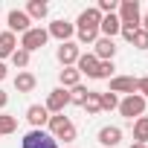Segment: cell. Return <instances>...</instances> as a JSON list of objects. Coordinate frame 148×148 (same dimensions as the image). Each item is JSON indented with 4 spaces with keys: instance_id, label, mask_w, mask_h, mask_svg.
<instances>
[{
    "instance_id": "cell-5",
    "label": "cell",
    "mask_w": 148,
    "mask_h": 148,
    "mask_svg": "<svg viewBox=\"0 0 148 148\" xmlns=\"http://www.w3.org/2000/svg\"><path fill=\"white\" fill-rule=\"evenodd\" d=\"M119 23L122 26H139L142 12H139V0H119Z\"/></svg>"
},
{
    "instance_id": "cell-6",
    "label": "cell",
    "mask_w": 148,
    "mask_h": 148,
    "mask_svg": "<svg viewBox=\"0 0 148 148\" xmlns=\"http://www.w3.org/2000/svg\"><path fill=\"white\" fill-rule=\"evenodd\" d=\"M70 105V90H64V87H55V90H49V96H47V113L52 116V113H64V108Z\"/></svg>"
},
{
    "instance_id": "cell-9",
    "label": "cell",
    "mask_w": 148,
    "mask_h": 148,
    "mask_svg": "<svg viewBox=\"0 0 148 148\" xmlns=\"http://www.w3.org/2000/svg\"><path fill=\"white\" fill-rule=\"evenodd\" d=\"M47 32H49V38H58L61 44H67V41H73V35H76V23H70V21L61 18V21H52Z\"/></svg>"
},
{
    "instance_id": "cell-3",
    "label": "cell",
    "mask_w": 148,
    "mask_h": 148,
    "mask_svg": "<svg viewBox=\"0 0 148 148\" xmlns=\"http://www.w3.org/2000/svg\"><path fill=\"white\" fill-rule=\"evenodd\" d=\"M47 41H49V32H47L44 26H32L29 32H23V35H21V44H18V47H21V49H26V52L32 55V52H38L41 47H47Z\"/></svg>"
},
{
    "instance_id": "cell-8",
    "label": "cell",
    "mask_w": 148,
    "mask_h": 148,
    "mask_svg": "<svg viewBox=\"0 0 148 148\" xmlns=\"http://www.w3.org/2000/svg\"><path fill=\"white\" fill-rule=\"evenodd\" d=\"M6 23H9V32L12 35H23V32H29L32 29V21H29V15L23 12V9H12L9 12V18H6Z\"/></svg>"
},
{
    "instance_id": "cell-13",
    "label": "cell",
    "mask_w": 148,
    "mask_h": 148,
    "mask_svg": "<svg viewBox=\"0 0 148 148\" xmlns=\"http://www.w3.org/2000/svg\"><path fill=\"white\" fill-rule=\"evenodd\" d=\"M26 122L32 125V128H47V122H49V113H47V108L44 105H29L26 108Z\"/></svg>"
},
{
    "instance_id": "cell-35",
    "label": "cell",
    "mask_w": 148,
    "mask_h": 148,
    "mask_svg": "<svg viewBox=\"0 0 148 148\" xmlns=\"http://www.w3.org/2000/svg\"><path fill=\"white\" fill-rule=\"evenodd\" d=\"M131 148H148V145H139V142H134V145H131Z\"/></svg>"
},
{
    "instance_id": "cell-34",
    "label": "cell",
    "mask_w": 148,
    "mask_h": 148,
    "mask_svg": "<svg viewBox=\"0 0 148 148\" xmlns=\"http://www.w3.org/2000/svg\"><path fill=\"white\" fill-rule=\"evenodd\" d=\"M6 76H9V70H6V64H3V61H0V82H3Z\"/></svg>"
},
{
    "instance_id": "cell-33",
    "label": "cell",
    "mask_w": 148,
    "mask_h": 148,
    "mask_svg": "<svg viewBox=\"0 0 148 148\" xmlns=\"http://www.w3.org/2000/svg\"><path fill=\"white\" fill-rule=\"evenodd\" d=\"M139 29H145V32H148V9H145V15H142V21H139Z\"/></svg>"
},
{
    "instance_id": "cell-17",
    "label": "cell",
    "mask_w": 148,
    "mask_h": 148,
    "mask_svg": "<svg viewBox=\"0 0 148 148\" xmlns=\"http://www.w3.org/2000/svg\"><path fill=\"white\" fill-rule=\"evenodd\" d=\"M15 49H18V35H12L9 29H6V32H0V61L12 58Z\"/></svg>"
},
{
    "instance_id": "cell-26",
    "label": "cell",
    "mask_w": 148,
    "mask_h": 148,
    "mask_svg": "<svg viewBox=\"0 0 148 148\" xmlns=\"http://www.w3.org/2000/svg\"><path fill=\"white\" fill-rule=\"evenodd\" d=\"M113 70H116L113 61H99V73H96V79H113Z\"/></svg>"
},
{
    "instance_id": "cell-11",
    "label": "cell",
    "mask_w": 148,
    "mask_h": 148,
    "mask_svg": "<svg viewBox=\"0 0 148 148\" xmlns=\"http://www.w3.org/2000/svg\"><path fill=\"white\" fill-rule=\"evenodd\" d=\"M76 70L82 73V76H87V79H96V73H99V58H96L93 52H82L79 61H76Z\"/></svg>"
},
{
    "instance_id": "cell-7",
    "label": "cell",
    "mask_w": 148,
    "mask_h": 148,
    "mask_svg": "<svg viewBox=\"0 0 148 148\" xmlns=\"http://www.w3.org/2000/svg\"><path fill=\"white\" fill-rule=\"evenodd\" d=\"M79 55H82V49H79V44H76V41H67V44H61V47L55 49V58H58V64H61V67H76Z\"/></svg>"
},
{
    "instance_id": "cell-24",
    "label": "cell",
    "mask_w": 148,
    "mask_h": 148,
    "mask_svg": "<svg viewBox=\"0 0 148 148\" xmlns=\"http://www.w3.org/2000/svg\"><path fill=\"white\" fill-rule=\"evenodd\" d=\"M99 105H102V110H116L119 108V96L116 93H99Z\"/></svg>"
},
{
    "instance_id": "cell-16",
    "label": "cell",
    "mask_w": 148,
    "mask_h": 148,
    "mask_svg": "<svg viewBox=\"0 0 148 148\" xmlns=\"http://www.w3.org/2000/svg\"><path fill=\"white\" fill-rule=\"evenodd\" d=\"M58 82H61V87H64V90H73L76 84H82V73H79L76 67H61Z\"/></svg>"
},
{
    "instance_id": "cell-4",
    "label": "cell",
    "mask_w": 148,
    "mask_h": 148,
    "mask_svg": "<svg viewBox=\"0 0 148 148\" xmlns=\"http://www.w3.org/2000/svg\"><path fill=\"white\" fill-rule=\"evenodd\" d=\"M145 99L139 96V93H131V96H125V99H119V113L125 116V119H139V116H145Z\"/></svg>"
},
{
    "instance_id": "cell-21",
    "label": "cell",
    "mask_w": 148,
    "mask_h": 148,
    "mask_svg": "<svg viewBox=\"0 0 148 148\" xmlns=\"http://www.w3.org/2000/svg\"><path fill=\"white\" fill-rule=\"evenodd\" d=\"M18 131V116L12 113H0V136H9Z\"/></svg>"
},
{
    "instance_id": "cell-31",
    "label": "cell",
    "mask_w": 148,
    "mask_h": 148,
    "mask_svg": "<svg viewBox=\"0 0 148 148\" xmlns=\"http://www.w3.org/2000/svg\"><path fill=\"white\" fill-rule=\"evenodd\" d=\"M136 29H139V26H122V29H119V35L131 44V41H134V35H136Z\"/></svg>"
},
{
    "instance_id": "cell-25",
    "label": "cell",
    "mask_w": 148,
    "mask_h": 148,
    "mask_svg": "<svg viewBox=\"0 0 148 148\" xmlns=\"http://www.w3.org/2000/svg\"><path fill=\"white\" fill-rule=\"evenodd\" d=\"M84 110H87V113H102V105H99V93H96V90H90V96H87V102H84Z\"/></svg>"
},
{
    "instance_id": "cell-28",
    "label": "cell",
    "mask_w": 148,
    "mask_h": 148,
    "mask_svg": "<svg viewBox=\"0 0 148 148\" xmlns=\"http://www.w3.org/2000/svg\"><path fill=\"white\" fill-rule=\"evenodd\" d=\"M136 49H148V32L145 29H136V35H134V41H131Z\"/></svg>"
},
{
    "instance_id": "cell-20",
    "label": "cell",
    "mask_w": 148,
    "mask_h": 148,
    "mask_svg": "<svg viewBox=\"0 0 148 148\" xmlns=\"http://www.w3.org/2000/svg\"><path fill=\"white\" fill-rule=\"evenodd\" d=\"M134 142H139V145H148V116H139V119H134Z\"/></svg>"
},
{
    "instance_id": "cell-18",
    "label": "cell",
    "mask_w": 148,
    "mask_h": 148,
    "mask_svg": "<svg viewBox=\"0 0 148 148\" xmlns=\"http://www.w3.org/2000/svg\"><path fill=\"white\" fill-rule=\"evenodd\" d=\"M26 15H29V21H44L47 15H49V6L44 3V0H29L26 3V9H23Z\"/></svg>"
},
{
    "instance_id": "cell-15",
    "label": "cell",
    "mask_w": 148,
    "mask_h": 148,
    "mask_svg": "<svg viewBox=\"0 0 148 148\" xmlns=\"http://www.w3.org/2000/svg\"><path fill=\"white\" fill-rule=\"evenodd\" d=\"M35 84H38V79H35V73H29V70H21L15 76V90L18 93H32Z\"/></svg>"
},
{
    "instance_id": "cell-19",
    "label": "cell",
    "mask_w": 148,
    "mask_h": 148,
    "mask_svg": "<svg viewBox=\"0 0 148 148\" xmlns=\"http://www.w3.org/2000/svg\"><path fill=\"white\" fill-rule=\"evenodd\" d=\"M70 125H73V122H70V119H67L64 113H52V116H49V122H47V128H49V134H52V136L64 134V131H67Z\"/></svg>"
},
{
    "instance_id": "cell-2",
    "label": "cell",
    "mask_w": 148,
    "mask_h": 148,
    "mask_svg": "<svg viewBox=\"0 0 148 148\" xmlns=\"http://www.w3.org/2000/svg\"><path fill=\"white\" fill-rule=\"evenodd\" d=\"M21 148H58V139L49 134V131H38V128H32V131H26L23 134V139H21Z\"/></svg>"
},
{
    "instance_id": "cell-14",
    "label": "cell",
    "mask_w": 148,
    "mask_h": 148,
    "mask_svg": "<svg viewBox=\"0 0 148 148\" xmlns=\"http://www.w3.org/2000/svg\"><path fill=\"white\" fill-rule=\"evenodd\" d=\"M93 55H96L99 61H113V55H116V44H113L110 38H102V35H99V41L93 44Z\"/></svg>"
},
{
    "instance_id": "cell-29",
    "label": "cell",
    "mask_w": 148,
    "mask_h": 148,
    "mask_svg": "<svg viewBox=\"0 0 148 148\" xmlns=\"http://www.w3.org/2000/svg\"><path fill=\"white\" fill-rule=\"evenodd\" d=\"M136 93L148 102V76H142V79H136Z\"/></svg>"
},
{
    "instance_id": "cell-30",
    "label": "cell",
    "mask_w": 148,
    "mask_h": 148,
    "mask_svg": "<svg viewBox=\"0 0 148 148\" xmlns=\"http://www.w3.org/2000/svg\"><path fill=\"white\" fill-rule=\"evenodd\" d=\"M76 134H79V131H76V125H70V128H67L64 134H58L55 139H64V142H73V139H76Z\"/></svg>"
},
{
    "instance_id": "cell-12",
    "label": "cell",
    "mask_w": 148,
    "mask_h": 148,
    "mask_svg": "<svg viewBox=\"0 0 148 148\" xmlns=\"http://www.w3.org/2000/svg\"><path fill=\"white\" fill-rule=\"evenodd\" d=\"M110 93H122V96H131V93H136V79L134 76H113L110 79Z\"/></svg>"
},
{
    "instance_id": "cell-1",
    "label": "cell",
    "mask_w": 148,
    "mask_h": 148,
    "mask_svg": "<svg viewBox=\"0 0 148 148\" xmlns=\"http://www.w3.org/2000/svg\"><path fill=\"white\" fill-rule=\"evenodd\" d=\"M99 23H102V12L93 6V9H84L76 21V38L79 44H96L99 41Z\"/></svg>"
},
{
    "instance_id": "cell-23",
    "label": "cell",
    "mask_w": 148,
    "mask_h": 148,
    "mask_svg": "<svg viewBox=\"0 0 148 148\" xmlns=\"http://www.w3.org/2000/svg\"><path fill=\"white\" fill-rule=\"evenodd\" d=\"M9 61H12V64L18 67V73H21V70H26V67H29V52L18 47V49L12 52V58H9Z\"/></svg>"
},
{
    "instance_id": "cell-27",
    "label": "cell",
    "mask_w": 148,
    "mask_h": 148,
    "mask_svg": "<svg viewBox=\"0 0 148 148\" xmlns=\"http://www.w3.org/2000/svg\"><path fill=\"white\" fill-rule=\"evenodd\" d=\"M102 15H116V9H119V0H99V6H96Z\"/></svg>"
},
{
    "instance_id": "cell-22",
    "label": "cell",
    "mask_w": 148,
    "mask_h": 148,
    "mask_svg": "<svg viewBox=\"0 0 148 148\" xmlns=\"http://www.w3.org/2000/svg\"><path fill=\"white\" fill-rule=\"evenodd\" d=\"M87 96H90V90H87L84 84H76V87L70 90V105H79V108H84Z\"/></svg>"
},
{
    "instance_id": "cell-32",
    "label": "cell",
    "mask_w": 148,
    "mask_h": 148,
    "mask_svg": "<svg viewBox=\"0 0 148 148\" xmlns=\"http://www.w3.org/2000/svg\"><path fill=\"white\" fill-rule=\"evenodd\" d=\"M6 105H9V93H6V90H0V110H3Z\"/></svg>"
},
{
    "instance_id": "cell-10",
    "label": "cell",
    "mask_w": 148,
    "mask_h": 148,
    "mask_svg": "<svg viewBox=\"0 0 148 148\" xmlns=\"http://www.w3.org/2000/svg\"><path fill=\"white\" fill-rule=\"evenodd\" d=\"M96 139H99V145H105V148H116V145L122 142V128H119V125H105V128H99Z\"/></svg>"
}]
</instances>
